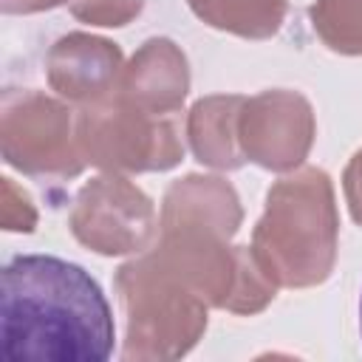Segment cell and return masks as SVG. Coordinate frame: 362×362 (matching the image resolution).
<instances>
[{
    "label": "cell",
    "instance_id": "obj_11",
    "mask_svg": "<svg viewBox=\"0 0 362 362\" xmlns=\"http://www.w3.org/2000/svg\"><path fill=\"white\" fill-rule=\"evenodd\" d=\"M246 96L218 93L198 99L187 113V141L195 158L215 170H238L246 156L238 141V119Z\"/></svg>",
    "mask_w": 362,
    "mask_h": 362
},
{
    "label": "cell",
    "instance_id": "obj_10",
    "mask_svg": "<svg viewBox=\"0 0 362 362\" xmlns=\"http://www.w3.org/2000/svg\"><path fill=\"white\" fill-rule=\"evenodd\" d=\"M243 221V209L232 184L218 175H187L167 187L158 229L161 226H192L235 238Z\"/></svg>",
    "mask_w": 362,
    "mask_h": 362
},
{
    "label": "cell",
    "instance_id": "obj_17",
    "mask_svg": "<svg viewBox=\"0 0 362 362\" xmlns=\"http://www.w3.org/2000/svg\"><path fill=\"white\" fill-rule=\"evenodd\" d=\"M62 3L65 0H0L6 14H37V11H48Z\"/></svg>",
    "mask_w": 362,
    "mask_h": 362
},
{
    "label": "cell",
    "instance_id": "obj_15",
    "mask_svg": "<svg viewBox=\"0 0 362 362\" xmlns=\"http://www.w3.org/2000/svg\"><path fill=\"white\" fill-rule=\"evenodd\" d=\"M3 229L8 232H31L37 226V209L31 204V195L14 184V178H3Z\"/></svg>",
    "mask_w": 362,
    "mask_h": 362
},
{
    "label": "cell",
    "instance_id": "obj_14",
    "mask_svg": "<svg viewBox=\"0 0 362 362\" xmlns=\"http://www.w3.org/2000/svg\"><path fill=\"white\" fill-rule=\"evenodd\" d=\"M144 0H71V14L90 25L119 28L127 25L139 11Z\"/></svg>",
    "mask_w": 362,
    "mask_h": 362
},
{
    "label": "cell",
    "instance_id": "obj_2",
    "mask_svg": "<svg viewBox=\"0 0 362 362\" xmlns=\"http://www.w3.org/2000/svg\"><path fill=\"white\" fill-rule=\"evenodd\" d=\"M337 235L331 178L317 167H303L272 184L249 249L277 286L311 288L334 272Z\"/></svg>",
    "mask_w": 362,
    "mask_h": 362
},
{
    "label": "cell",
    "instance_id": "obj_4",
    "mask_svg": "<svg viewBox=\"0 0 362 362\" xmlns=\"http://www.w3.org/2000/svg\"><path fill=\"white\" fill-rule=\"evenodd\" d=\"M178 113H147L110 93L76 110V141L85 164L102 173H161L184 158Z\"/></svg>",
    "mask_w": 362,
    "mask_h": 362
},
{
    "label": "cell",
    "instance_id": "obj_1",
    "mask_svg": "<svg viewBox=\"0 0 362 362\" xmlns=\"http://www.w3.org/2000/svg\"><path fill=\"white\" fill-rule=\"evenodd\" d=\"M3 354L11 359H90L113 354V314L99 283L76 263L20 255L3 269Z\"/></svg>",
    "mask_w": 362,
    "mask_h": 362
},
{
    "label": "cell",
    "instance_id": "obj_3",
    "mask_svg": "<svg viewBox=\"0 0 362 362\" xmlns=\"http://www.w3.org/2000/svg\"><path fill=\"white\" fill-rule=\"evenodd\" d=\"M124 311L122 359H181L206 331V303L153 252H141L116 272Z\"/></svg>",
    "mask_w": 362,
    "mask_h": 362
},
{
    "label": "cell",
    "instance_id": "obj_9",
    "mask_svg": "<svg viewBox=\"0 0 362 362\" xmlns=\"http://www.w3.org/2000/svg\"><path fill=\"white\" fill-rule=\"evenodd\" d=\"M189 90V65L184 51L167 40H147L124 65L116 93L147 113H178Z\"/></svg>",
    "mask_w": 362,
    "mask_h": 362
},
{
    "label": "cell",
    "instance_id": "obj_6",
    "mask_svg": "<svg viewBox=\"0 0 362 362\" xmlns=\"http://www.w3.org/2000/svg\"><path fill=\"white\" fill-rule=\"evenodd\" d=\"M74 238L99 255H139L153 246L158 218L153 201L119 173L90 178L71 209Z\"/></svg>",
    "mask_w": 362,
    "mask_h": 362
},
{
    "label": "cell",
    "instance_id": "obj_13",
    "mask_svg": "<svg viewBox=\"0 0 362 362\" xmlns=\"http://www.w3.org/2000/svg\"><path fill=\"white\" fill-rule=\"evenodd\" d=\"M317 37L337 54H362V0H317L311 6Z\"/></svg>",
    "mask_w": 362,
    "mask_h": 362
},
{
    "label": "cell",
    "instance_id": "obj_5",
    "mask_svg": "<svg viewBox=\"0 0 362 362\" xmlns=\"http://www.w3.org/2000/svg\"><path fill=\"white\" fill-rule=\"evenodd\" d=\"M0 147L6 164L42 181H68L85 170L76 113L40 90H6L0 102Z\"/></svg>",
    "mask_w": 362,
    "mask_h": 362
},
{
    "label": "cell",
    "instance_id": "obj_12",
    "mask_svg": "<svg viewBox=\"0 0 362 362\" xmlns=\"http://www.w3.org/2000/svg\"><path fill=\"white\" fill-rule=\"evenodd\" d=\"M212 28L246 40L274 37L286 20V0H187Z\"/></svg>",
    "mask_w": 362,
    "mask_h": 362
},
{
    "label": "cell",
    "instance_id": "obj_8",
    "mask_svg": "<svg viewBox=\"0 0 362 362\" xmlns=\"http://www.w3.org/2000/svg\"><path fill=\"white\" fill-rule=\"evenodd\" d=\"M122 71L124 62L119 45L85 31L59 37L45 57L48 85L62 99L79 105H90L116 93Z\"/></svg>",
    "mask_w": 362,
    "mask_h": 362
},
{
    "label": "cell",
    "instance_id": "obj_18",
    "mask_svg": "<svg viewBox=\"0 0 362 362\" xmlns=\"http://www.w3.org/2000/svg\"><path fill=\"white\" fill-rule=\"evenodd\" d=\"M359 328H362V300H359Z\"/></svg>",
    "mask_w": 362,
    "mask_h": 362
},
{
    "label": "cell",
    "instance_id": "obj_16",
    "mask_svg": "<svg viewBox=\"0 0 362 362\" xmlns=\"http://www.w3.org/2000/svg\"><path fill=\"white\" fill-rule=\"evenodd\" d=\"M342 189H345L351 218L362 226V150H356L354 158L348 161L345 175H342Z\"/></svg>",
    "mask_w": 362,
    "mask_h": 362
},
{
    "label": "cell",
    "instance_id": "obj_7",
    "mask_svg": "<svg viewBox=\"0 0 362 362\" xmlns=\"http://www.w3.org/2000/svg\"><path fill=\"white\" fill-rule=\"evenodd\" d=\"M314 110L297 90H263L243 102L238 141L246 161L263 170H297L314 144Z\"/></svg>",
    "mask_w": 362,
    "mask_h": 362
}]
</instances>
